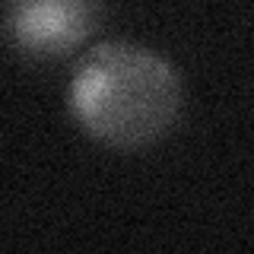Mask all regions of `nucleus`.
Masks as SVG:
<instances>
[{
  "label": "nucleus",
  "mask_w": 254,
  "mask_h": 254,
  "mask_svg": "<svg viewBox=\"0 0 254 254\" xmlns=\"http://www.w3.org/2000/svg\"><path fill=\"white\" fill-rule=\"evenodd\" d=\"M76 127L108 149H146L172 133L185 111V79L156 48L124 38L92 45L67 83Z\"/></svg>",
  "instance_id": "1"
},
{
  "label": "nucleus",
  "mask_w": 254,
  "mask_h": 254,
  "mask_svg": "<svg viewBox=\"0 0 254 254\" xmlns=\"http://www.w3.org/2000/svg\"><path fill=\"white\" fill-rule=\"evenodd\" d=\"M105 0H3L0 32L26 61H61L89 42Z\"/></svg>",
  "instance_id": "2"
}]
</instances>
